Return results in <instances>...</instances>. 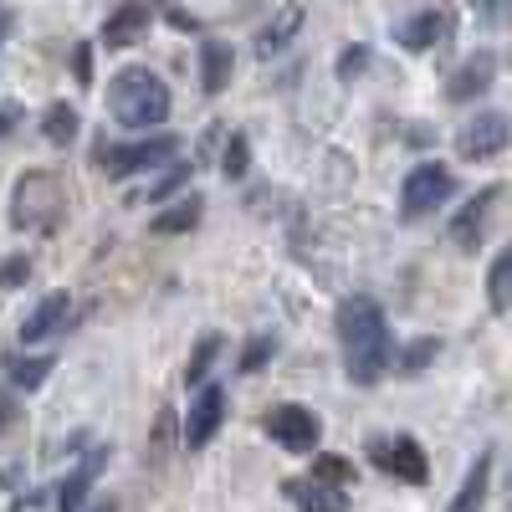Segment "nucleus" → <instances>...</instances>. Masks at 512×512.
<instances>
[{
    "label": "nucleus",
    "instance_id": "f257e3e1",
    "mask_svg": "<svg viewBox=\"0 0 512 512\" xmlns=\"http://www.w3.org/2000/svg\"><path fill=\"white\" fill-rule=\"evenodd\" d=\"M338 344H344V374L354 384H379L384 369H390L395 349H390V328H384V313L374 297H349L338 308Z\"/></svg>",
    "mask_w": 512,
    "mask_h": 512
},
{
    "label": "nucleus",
    "instance_id": "f03ea898",
    "mask_svg": "<svg viewBox=\"0 0 512 512\" xmlns=\"http://www.w3.org/2000/svg\"><path fill=\"white\" fill-rule=\"evenodd\" d=\"M108 113L123 123V128H159L169 118V88L164 77L149 72V67H123L113 82H108Z\"/></svg>",
    "mask_w": 512,
    "mask_h": 512
},
{
    "label": "nucleus",
    "instance_id": "7ed1b4c3",
    "mask_svg": "<svg viewBox=\"0 0 512 512\" xmlns=\"http://www.w3.org/2000/svg\"><path fill=\"white\" fill-rule=\"evenodd\" d=\"M67 216V190L52 169H26L11 190V226L16 231H57Z\"/></svg>",
    "mask_w": 512,
    "mask_h": 512
},
{
    "label": "nucleus",
    "instance_id": "20e7f679",
    "mask_svg": "<svg viewBox=\"0 0 512 512\" xmlns=\"http://www.w3.org/2000/svg\"><path fill=\"white\" fill-rule=\"evenodd\" d=\"M451 190H456V180H451L446 164H415L410 175H405V185H400V216L405 221L431 216L436 205L451 200Z\"/></svg>",
    "mask_w": 512,
    "mask_h": 512
},
{
    "label": "nucleus",
    "instance_id": "39448f33",
    "mask_svg": "<svg viewBox=\"0 0 512 512\" xmlns=\"http://www.w3.org/2000/svg\"><path fill=\"white\" fill-rule=\"evenodd\" d=\"M175 154H180L175 139H144V144H113V149H103L98 164H103V175H108V180H123V175H139V169L169 164Z\"/></svg>",
    "mask_w": 512,
    "mask_h": 512
},
{
    "label": "nucleus",
    "instance_id": "423d86ee",
    "mask_svg": "<svg viewBox=\"0 0 512 512\" xmlns=\"http://www.w3.org/2000/svg\"><path fill=\"white\" fill-rule=\"evenodd\" d=\"M267 436L287 451H313L318 436H323V420L308 410V405H277L267 415Z\"/></svg>",
    "mask_w": 512,
    "mask_h": 512
},
{
    "label": "nucleus",
    "instance_id": "0eeeda50",
    "mask_svg": "<svg viewBox=\"0 0 512 512\" xmlns=\"http://www.w3.org/2000/svg\"><path fill=\"white\" fill-rule=\"evenodd\" d=\"M369 456L379 461V472H390V477H400V482H425L431 477V466H425V451L410 441V436H395V441H374L369 446Z\"/></svg>",
    "mask_w": 512,
    "mask_h": 512
},
{
    "label": "nucleus",
    "instance_id": "6e6552de",
    "mask_svg": "<svg viewBox=\"0 0 512 512\" xmlns=\"http://www.w3.org/2000/svg\"><path fill=\"white\" fill-rule=\"evenodd\" d=\"M502 149H507V113H477L456 134V154L461 159H492Z\"/></svg>",
    "mask_w": 512,
    "mask_h": 512
},
{
    "label": "nucleus",
    "instance_id": "1a4fd4ad",
    "mask_svg": "<svg viewBox=\"0 0 512 512\" xmlns=\"http://www.w3.org/2000/svg\"><path fill=\"white\" fill-rule=\"evenodd\" d=\"M72 323V292H47L41 303L26 313L21 323V344H41V338H57Z\"/></svg>",
    "mask_w": 512,
    "mask_h": 512
},
{
    "label": "nucleus",
    "instance_id": "9d476101",
    "mask_svg": "<svg viewBox=\"0 0 512 512\" xmlns=\"http://www.w3.org/2000/svg\"><path fill=\"white\" fill-rule=\"evenodd\" d=\"M221 420H226V395L216 390V384H205L200 400H195V410H190V420H185V446H190V451L210 446V436L221 431Z\"/></svg>",
    "mask_w": 512,
    "mask_h": 512
},
{
    "label": "nucleus",
    "instance_id": "9b49d317",
    "mask_svg": "<svg viewBox=\"0 0 512 512\" xmlns=\"http://www.w3.org/2000/svg\"><path fill=\"white\" fill-rule=\"evenodd\" d=\"M154 11H149V0H123V6L103 21V47H134V41H144Z\"/></svg>",
    "mask_w": 512,
    "mask_h": 512
},
{
    "label": "nucleus",
    "instance_id": "f8f14e48",
    "mask_svg": "<svg viewBox=\"0 0 512 512\" xmlns=\"http://www.w3.org/2000/svg\"><path fill=\"white\" fill-rule=\"evenodd\" d=\"M497 200H502V190H497V185H492V190H482L477 200H466V205H461V216L451 221V241L472 251V246L487 236V216H492V205H497Z\"/></svg>",
    "mask_w": 512,
    "mask_h": 512
},
{
    "label": "nucleus",
    "instance_id": "ddd939ff",
    "mask_svg": "<svg viewBox=\"0 0 512 512\" xmlns=\"http://www.w3.org/2000/svg\"><path fill=\"white\" fill-rule=\"evenodd\" d=\"M451 36V11H420V16H410L405 26H400V41L410 52H431V47H441V41Z\"/></svg>",
    "mask_w": 512,
    "mask_h": 512
},
{
    "label": "nucleus",
    "instance_id": "4468645a",
    "mask_svg": "<svg viewBox=\"0 0 512 512\" xmlns=\"http://www.w3.org/2000/svg\"><path fill=\"white\" fill-rule=\"evenodd\" d=\"M282 492L297 502V512H349L344 492H333V487H323V482H313V477H292Z\"/></svg>",
    "mask_w": 512,
    "mask_h": 512
},
{
    "label": "nucleus",
    "instance_id": "2eb2a0df",
    "mask_svg": "<svg viewBox=\"0 0 512 512\" xmlns=\"http://www.w3.org/2000/svg\"><path fill=\"white\" fill-rule=\"evenodd\" d=\"M103 461H108V456L93 451V456L62 482V492H57V512H82V502H88V492H93V482H98V472H103Z\"/></svg>",
    "mask_w": 512,
    "mask_h": 512
},
{
    "label": "nucleus",
    "instance_id": "dca6fc26",
    "mask_svg": "<svg viewBox=\"0 0 512 512\" xmlns=\"http://www.w3.org/2000/svg\"><path fill=\"white\" fill-rule=\"evenodd\" d=\"M231 47L226 41H205L200 47V82H205V93H226V82H231Z\"/></svg>",
    "mask_w": 512,
    "mask_h": 512
},
{
    "label": "nucleus",
    "instance_id": "f3484780",
    "mask_svg": "<svg viewBox=\"0 0 512 512\" xmlns=\"http://www.w3.org/2000/svg\"><path fill=\"white\" fill-rule=\"evenodd\" d=\"M487 482H492V451H482V456H477V466L466 472V482H461V492H456L451 512H482V502H487Z\"/></svg>",
    "mask_w": 512,
    "mask_h": 512
},
{
    "label": "nucleus",
    "instance_id": "a211bd4d",
    "mask_svg": "<svg viewBox=\"0 0 512 512\" xmlns=\"http://www.w3.org/2000/svg\"><path fill=\"white\" fill-rule=\"evenodd\" d=\"M492 57H477V62H466L456 77H451V88H446V98H456V103H466V98H477L487 82H492Z\"/></svg>",
    "mask_w": 512,
    "mask_h": 512
},
{
    "label": "nucleus",
    "instance_id": "6ab92c4d",
    "mask_svg": "<svg viewBox=\"0 0 512 512\" xmlns=\"http://www.w3.org/2000/svg\"><path fill=\"white\" fill-rule=\"evenodd\" d=\"M303 26V6H282V16L272 21V26H262V36H256V52L262 57H272V52H282L287 47V36Z\"/></svg>",
    "mask_w": 512,
    "mask_h": 512
},
{
    "label": "nucleus",
    "instance_id": "aec40b11",
    "mask_svg": "<svg viewBox=\"0 0 512 512\" xmlns=\"http://www.w3.org/2000/svg\"><path fill=\"white\" fill-rule=\"evenodd\" d=\"M52 369H57V359H52V354H31V359L11 354V359H6V374H11L16 384H21V390H36V384L47 379Z\"/></svg>",
    "mask_w": 512,
    "mask_h": 512
},
{
    "label": "nucleus",
    "instance_id": "412c9836",
    "mask_svg": "<svg viewBox=\"0 0 512 512\" xmlns=\"http://www.w3.org/2000/svg\"><path fill=\"white\" fill-rule=\"evenodd\" d=\"M313 482H323V487H333V492H344V487H354V461H344V456H333V451L313 456Z\"/></svg>",
    "mask_w": 512,
    "mask_h": 512
},
{
    "label": "nucleus",
    "instance_id": "4be33fe9",
    "mask_svg": "<svg viewBox=\"0 0 512 512\" xmlns=\"http://www.w3.org/2000/svg\"><path fill=\"white\" fill-rule=\"evenodd\" d=\"M200 205H205L200 195H185L180 205H169L164 216H154V231H159V236H175V231H190V226L200 221Z\"/></svg>",
    "mask_w": 512,
    "mask_h": 512
},
{
    "label": "nucleus",
    "instance_id": "5701e85b",
    "mask_svg": "<svg viewBox=\"0 0 512 512\" xmlns=\"http://www.w3.org/2000/svg\"><path fill=\"white\" fill-rule=\"evenodd\" d=\"M487 303H492V313H507L512 308V256L507 251L497 256L492 272H487Z\"/></svg>",
    "mask_w": 512,
    "mask_h": 512
},
{
    "label": "nucleus",
    "instance_id": "b1692460",
    "mask_svg": "<svg viewBox=\"0 0 512 512\" xmlns=\"http://www.w3.org/2000/svg\"><path fill=\"white\" fill-rule=\"evenodd\" d=\"M41 134H47V144H72L77 139V108L52 103L47 113H41Z\"/></svg>",
    "mask_w": 512,
    "mask_h": 512
},
{
    "label": "nucleus",
    "instance_id": "393cba45",
    "mask_svg": "<svg viewBox=\"0 0 512 512\" xmlns=\"http://www.w3.org/2000/svg\"><path fill=\"white\" fill-rule=\"evenodd\" d=\"M221 354V333H205L200 338V349H195V359H190V369H185V379L190 384H205V369H210V359Z\"/></svg>",
    "mask_w": 512,
    "mask_h": 512
},
{
    "label": "nucleus",
    "instance_id": "a878e982",
    "mask_svg": "<svg viewBox=\"0 0 512 512\" xmlns=\"http://www.w3.org/2000/svg\"><path fill=\"white\" fill-rule=\"evenodd\" d=\"M436 354H441V344H436V338H415V344H410V349H405V354H400L395 364L415 374V369H425V364H431Z\"/></svg>",
    "mask_w": 512,
    "mask_h": 512
},
{
    "label": "nucleus",
    "instance_id": "bb28decb",
    "mask_svg": "<svg viewBox=\"0 0 512 512\" xmlns=\"http://www.w3.org/2000/svg\"><path fill=\"white\" fill-rule=\"evenodd\" d=\"M221 169H226L231 180H241V175H246V139H241V134H231V144H226V159H221Z\"/></svg>",
    "mask_w": 512,
    "mask_h": 512
},
{
    "label": "nucleus",
    "instance_id": "cd10ccee",
    "mask_svg": "<svg viewBox=\"0 0 512 512\" xmlns=\"http://www.w3.org/2000/svg\"><path fill=\"white\" fill-rule=\"evenodd\" d=\"M272 349H277V344H272V338H267V333H262V338H256V344H251V349H246V359H241V369H262V364H267V354H272Z\"/></svg>",
    "mask_w": 512,
    "mask_h": 512
},
{
    "label": "nucleus",
    "instance_id": "c85d7f7f",
    "mask_svg": "<svg viewBox=\"0 0 512 512\" xmlns=\"http://www.w3.org/2000/svg\"><path fill=\"white\" fill-rule=\"evenodd\" d=\"M26 277H31V262H26V256H16V262L0 267V287H16V282H26Z\"/></svg>",
    "mask_w": 512,
    "mask_h": 512
},
{
    "label": "nucleus",
    "instance_id": "c756f323",
    "mask_svg": "<svg viewBox=\"0 0 512 512\" xmlns=\"http://www.w3.org/2000/svg\"><path fill=\"white\" fill-rule=\"evenodd\" d=\"M185 175H190V169H185V164H175V169H169V175H164V180H159V185H154V190H149L144 200H164V195H169V190H175V185H180Z\"/></svg>",
    "mask_w": 512,
    "mask_h": 512
},
{
    "label": "nucleus",
    "instance_id": "7c9ffc66",
    "mask_svg": "<svg viewBox=\"0 0 512 512\" xmlns=\"http://www.w3.org/2000/svg\"><path fill=\"white\" fill-rule=\"evenodd\" d=\"M359 67H364V47H349V57H344V62H338V72H344V77H349V72H359Z\"/></svg>",
    "mask_w": 512,
    "mask_h": 512
},
{
    "label": "nucleus",
    "instance_id": "2f4dec72",
    "mask_svg": "<svg viewBox=\"0 0 512 512\" xmlns=\"http://www.w3.org/2000/svg\"><path fill=\"white\" fill-rule=\"evenodd\" d=\"M11 128H16V108H0V139H6Z\"/></svg>",
    "mask_w": 512,
    "mask_h": 512
},
{
    "label": "nucleus",
    "instance_id": "473e14b6",
    "mask_svg": "<svg viewBox=\"0 0 512 512\" xmlns=\"http://www.w3.org/2000/svg\"><path fill=\"white\" fill-rule=\"evenodd\" d=\"M93 512H118V502H98V507H93Z\"/></svg>",
    "mask_w": 512,
    "mask_h": 512
},
{
    "label": "nucleus",
    "instance_id": "72a5a7b5",
    "mask_svg": "<svg viewBox=\"0 0 512 512\" xmlns=\"http://www.w3.org/2000/svg\"><path fill=\"white\" fill-rule=\"evenodd\" d=\"M472 6H482V11H492V6H497V0H472Z\"/></svg>",
    "mask_w": 512,
    "mask_h": 512
},
{
    "label": "nucleus",
    "instance_id": "f704fd0d",
    "mask_svg": "<svg viewBox=\"0 0 512 512\" xmlns=\"http://www.w3.org/2000/svg\"><path fill=\"white\" fill-rule=\"evenodd\" d=\"M0 36H6V21H0Z\"/></svg>",
    "mask_w": 512,
    "mask_h": 512
}]
</instances>
